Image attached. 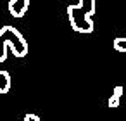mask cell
<instances>
[{
    "label": "cell",
    "mask_w": 126,
    "mask_h": 121,
    "mask_svg": "<svg viewBox=\"0 0 126 121\" xmlns=\"http://www.w3.org/2000/svg\"><path fill=\"white\" fill-rule=\"evenodd\" d=\"M121 95H123V86H116L114 92H112V95H110V99H109V102H107L109 109H116V107H119Z\"/></svg>",
    "instance_id": "obj_5"
},
{
    "label": "cell",
    "mask_w": 126,
    "mask_h": 121,
    "mask_svg": "<svg viewBox=\"0 0 126 121\" xmlns=\"http://www.w3.org/2000/svg\"><path fill=\"white\" fill-rule=\"evenodd\" d=\"M11 90V74L4 69H0V93H7Z\"/></svg>",
    "instance_id": "obj_4"
},
{
    "label": "cell",
    "mask_w": 126,
    "mask_h": 121,
    "mask_svg": "<svg viewBox=\"0 0 126 121\" xmlns=\"http://www.w3.org/2000/svg\"><path fill=\"white\" fill-rule=\"evenodd\" d=\"M24 121H42L36 114H31V112H28L26 116H24Z\"/></svg>",
    "instance_id": "obj_8"
},
{
    "label": "cell",
    "mask_w": 126,
    "mask_h": 121,
    "mask_svg": "<svg viewBox=\"0 0 126 121\" xmlns=\"http://www.w3.org/2000/svg\"><path fill=\"white\" fill-rule=\"evenodd\" d=\"M9 12L12 17H24V14L30 9V0H11L9 2Z\"/></svg>",
    "instance_id": "obj_3"
},
{
    "label": "cell",
    "mask_w": 126,
    "mask_h": 121,
    "mask_svg": "<svg viewBox=\"0 0 126 121\" xmlns=\"http://www.w3.org/2000/svg\"><path fill=\"white\" fill-rule=\"evenodd\" d=\"M97 2L95 0H79L78 4L67 7V17L71 28L76 33H92L93 31V14Z\"/></svg>",
    "instance_id": "obj_1"
},
{
    "label": "cell",
    "mask_w": 126,
    "mask_h": 121,
    "mask_svg": "<svg viewBox=\"0 0 126 121\" xmlns=\"http://www.w3.org/2000/svg\"><path fill=\"white\" fill-rule=\"evenodd\" d=\"M0 35L5 40L7 49H11L16 57H24L28 54V42L19 33V30H16L12 26H2L0 28Z\"/></svg>",
    "instance_id": "obj_2"
},
{
    "label": "cell",
    "mask_w": 126,
    "mask_h": 121,
    "mask_svg": "<svg viewBox=\"0 0 126 121\" xmlns=\"http://www.w3.org/2000/svg\"><path fill=\"white\" fill-rule=\"evenodd\" d=\"M112 47H114V50H117V52H126V38H123V36L114 38Z\"/></svg>",
    "instance_id": "obj_6"
},
{
    "label": "cell",
    "mask_w": 126,
    "mask_h": 121,
    "mask_svg": "<svg viewBox=\"0 0 126 121\" xmlns=\"http://www.w3.org/2000/svg\"><path fill=\"white\" fill-rule=\"evenodd\" d=\"M7 59V45H5V40L0 35V62H4Z\"/></svg>",
    "instance_id": "obj_7"
}]
</instances>
